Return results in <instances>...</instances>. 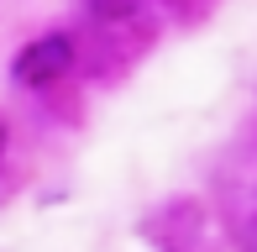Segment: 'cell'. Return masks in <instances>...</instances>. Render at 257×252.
<instances>
[{
  "mask_svg": "<svg viewBox=\"0 0 257 252\" xmlns=\"http://www.w3.org/2000/svg\"><path fill=\"white\" fill-rule=\"evenodd\" d=\"M200 6H210V0H200Z\"/></svg>",
  "mask_w": 257,
  "mask_h": 252,
  "instance_id": "obj_6",
  "label": "cell"
},
{
  "mask_svg": "<svg viewBox=\"0 0 257 252\" xmlns=\"http://www.w3.org/2000/svg\"><path fill=\"white\" fill-rule=\"evenodd\" d=\"M79 68V37L63 27H48L37 37H27L11 58V84L27 89V95H48V89L68 84Z\"/></svg>",
  "mask_w": 257,
  "mask_h": 252,
  "instance_id": "obj_2",
  "label": "cell"
},
{
  "mask_svg": "<svg viewBox=\"0 0 257 252\" xmlns=\"http://www.w3.org/2000/svg\"><path fill=\"white\" fill-rule=\"evenodd\" d=\"M79 6H84V16L95 21V27L121 32V27H137V21H147L153 0H79Z\"/></svg>",
  "mask_w": 257,
  "mask_h": 252,
  "instance_id": "obj_3",
  "label": "cell"
},
{
  "mask_svg": "<svg viewBox=\"0 0 257 252\" xmlns=\"http://www.w3.org/2000/svg\"><path fill=\"white\" fill-rule=\"evenodd\" d=\"M231 247L236 252H257V205H247V210L231 221Z\"/></svg>",
  "mask_w": 257,
  "mask_h": 252,
  "instance_id": "obj_4",
  "label": "cell"
},
{
  "mask_svg": "<svg viewBox=\"0 0 257 252\" xmlns=\"http://www.w3.org/2000/svg\"><path fill=\"white\" fill-rule=\"evenodd\" d=\"M137 236L153 252H220L215 236V210L200 194H163L137 215Z\"/></svg>",
  "mask_w": 257,
  "mask_h": 252,
  "instance_id": "obj_1",
  "label": "cell"
},
{
  "mask_svg": "<svg viewBox=\"0 0 257 252\" xmlns=\"http://www.w3.org/2000/svg\"><path fill=\"white\" fill-rule=\"evenodd\" d=\"M6 153H11V121H6V110H0V163H6Z\"/></svg>",
  "mask_w": 257,
  "mask_h": 252,
  "instance_id": "obj_5",
  "label": "cell"
}]
</instances>
